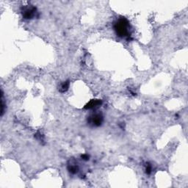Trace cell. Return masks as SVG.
Returning a JSON list of instances; mask_svg holds the SVG:
<instances>
[{"label": "cell", "instance_id": "obj_7", "mask_svg": "<svg viewBox=\"0 0 188 188\" xmlns=\"http://www.w3.org/2000/svg\"><path fill=\"white\" fill-rule=\"evenodd\" d=\"M5 104H4L3 99V92L2 91V98H1V116H3L4 113H5Z\"/></svg>", "mask_w": 188, "mask_h": 188}, {"label": "cell", "instance_id": "obj_8", "mask_svg": "<svg viewBox=\"0 0 188 188\" xmlns=\"http://www.w3.org/2000/svg\"><path fill=\"white\" fill-rule=\"evenodd\" d=\"M151 171H152V166H151V164L146 163V165H145V173H146V174H151Z\"/></svg>", "mask_w": 188, "mask_h": 188}, {"label": "cell", "instance_id": "obj_2", "mask_svg": "<svg viewBox=\"0 0 188 188\" xmlns=\"http://www.w3.org/2000/svg\"><path fill=\"white\" fill-rule=\"evenodd\" d=\"M104 122V115L100 112H95L91 113L87 118V125L91 127H99L102 125Z\"/></svg>", "mask_w": 188, "mask_h": 188}, {"label": "cell", "instance_id": "obj_9", "mask_svg": "<svg viewBox=\"0 0 188 188\" xmlns=\"http://www.w3.org/2000/svg\"><path fill=\"white\" fill-rule=\"evenodd\" d=\"M81 158L82 159H83V160H85V161H87L89 160V156L87 154H83L81 156Z\"/></svg>", "mask_w": 188, "mask_h": 188}, {"label": "cell", "instance_id": "obj_3", "mask_svg": "<svg viewBox=\"0 0 188 188\" xmlns=\"http://www.w3.org/2000/svg\"><path fill=\"white\" fill-rule=\"evenodd\" d=\"M37 8L33 6L28 5L27 7H24L21 11L22 16L25 19H32L36 16L37 14Z\"/></svg>", "mask_w": 188, "mask_h": 188}, {"label": "cell", "instance_id": "obj_1", "mask_svg": "<svg viewBox=\"0 0 188 188\" xmlns=\"http://www.w3.org/2000/svg\"><path fill=\"white\" fill-rule=\"evenodd\" d=\"M114 30L119 38L130 40L131 37V26L128 20L124 17H121L115 21L113 25Z\"/></svg>", "mask_w": 188, "mask_h": 188}, {"label": "cell", "instance_id": "obj_5", "mask_svg": "<svg viewBox=\"0 0 188 188\" xmlns=\"http://www.w3.org/2000/svg\"><path fill=\"white\" fill-rule=\"evenodd\" d=\"M68 171H69V173H72V174H76L78 171H79V166L77 165V164L76 163L74 160L69 161V164H68Z\"/></svg>", "mask_w": 188, "mask_h": 188}, {"label": "cell", "instance_id": "obj_6", "mask_svg": "<svg viewBox=\"0 0 188 188\" xmlns=\"http://www.w3.org/2000/svg\"><path fill=\"white\" fill-rule=\"evenodd\" d=\"M69 85H70V83L69 80H67L65 82H63V83H61L60 86L58 87V91L59 92H60V93H65V92H66L68 90L69 88Z\"/></svg>", "mask_w": 188, "mask_h": 188}, {"label": "cell", "instance_id": "obj_4", "mask_svg": "<svg viewBox=\"0 0 188 188\" xmlns=\"http://www.w3.org/2000/svg\"><path fill=\"white\" fill-rule=\"evenodd\" d=\"M102 105V101L100 99H92L85 106V109L86 110H92L96 109Z\"/></svg>", "mask_w": 188, "mask_h": 188}]
</instances>
